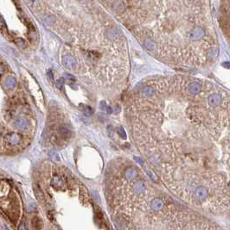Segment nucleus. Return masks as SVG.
Wrapping results in <instances>:
<instances>
[{"instance_id":"f257e3e1","label":"nucleus","mask_w":230,"mask_h":230,"mask_svg":"<svg viewBox=\"0 0 230 230\" xmlns=\"http://www.w3.org/2000/svg\"><path fill=\"white\" fill-rule=\"evenodd\" d=\"M217 20L221 33L230 48V0H220Z\"/></svg>"},{"instance_id":"f03ea898","label":"nucleus","mask_w":230,"mask_h":230,"mask_svg":"<svg viewBox=\"0 0 230 230\" xmlns=\"http://www.w3.org/2000/svg\"><path fill=\"white\" fill-rule=\"evenodd\" d=\"M62 63L67 68L71 69V70L75 69L76 66H77L76 60L71 55H64L63 58H62Z\"/></svg>"},{"instance_id":"7ed1b4c3","label":"nucleus","mask_w":230,"mask_h":230,"mask_svg":"<svg viewBox=\"0 0 230 230\" xmlns=\"http://www.w3.org/2000/svg\"><path fill=\"white\" fill-rule=\"evenodd\" d=\"M6 142H8L10 146H17L21 142V135L16 133L9 134L6 136Z\"/></svg>"},{"instance_id":"20e7f679","label":"nucleus","mask_w":230,"mask_h":230,"mask_svg":"<svg viewBox=\"0 0 230 230\" xmlns=\"http://www.w3.org/2000/svg\"><path fill=\"white\" fill-rule=\"evenodd\" d=\"M14 125L16 127V129H18V130H21V131H24L28 129V126H29V123L27 121L25 118L24 117H19L18 119H16L15 123H14Z\"/></svg>"},{"instance_id":"39448f33","label":"nucleus","mask_w":230,"mask_h":230,"mask_svg":"<svg viewBox=\"0 0 230 230\" xmlns=\"http://www.w3.org/2000/svg\"><path fill=\"white\" fill-rule=\"evenodd\" d=\"M195 195L196 199L200 202L204 201L208 196V191L204 187H198L195 191Z\"/></svg>"},{"instance_id":"423d86ee","label":"nucleus","mask_w":230,"mask_h":230,"mask_svg":"<svg viewBox=\"0 0 230 230\" xmlns=\"http://www.w3.org/2000/svg\"><path fill=\"white\" fill-rule=\"evenodd\" d=\"M150 207H151V210H153L154 211H158V210L163 209L164 203L159 198H155L154 200H152Z\"/></svg>"},{"instance_id":"0eeeda50","label":"nucleus","mask_w":230,"mask_h":230,"mask_svg":"<svg viewBox=\"0 0 230 230\" xmlns=\"http://www.w3.org/2000/svg\"><path fill=\"white\" fill-rule=\"evenodd\" d=\"M145 185L143 182H137L133 186V191L137 194H141L145 191Z\"/></svg>"},{"instance_id":"6e6552de","label":"nucleus","mask_w":230,"mask_h":230,"mask_svg":"<svg viewBox=\"0 0 230 230\" xmlns=\"http://www.w3.org/2000/svg\"><path fill=\"white\" fill-rule=\"evenodd\" d=\"M137 176V171L133 168H128L125 172V177H126L127 180L131 181L134 177Z\"/></svg>"},{"instance_id":"1a4fd4ad","label":"nucleus","mask_w":230,"mask_h":230,"mask_svg":"<svg viewBox=\"0 0 230 230\" xmlns=\"http://www.w3.org/2000/svg\"><path fill=\"white\" fill-rule=\"evenodd\" d=\"M51 185L55 189H62L63 187V181L60 177H55L51 181Z\"/></svg>"},{"instance_id":"9d476101","label":"nucleus","mask_w":230,"mask_h":230,"mask_svg":"<svg viewBox=\"0 0 230 230\" xmlns=\"http://www.w3.org/2000/svg\"><path fill=\"white\" fill-rule=\"evenodd\" d=\"M59 134L63 139H68L70 136V130L67 127L62 126L59 129Z\"/></svg>"},{"instance_id":"9b49d317","label":"nucleus","mask_w":230,"mask_h":230,"mask_svg":"<svg viewBox=\"0 0 230 230\" xmlns=\"http://www.w3.org/2000/svg\"><path fill=\"white\" fill-rule=\"evenodd\" d=\"M16 85H17V82H16V80L12 77H9L7 78L5 81H4V85L5 87L8 89H13L16 87Z\"/></svg>"},{"instance_id":"f8f14e48","label":"nucleus","mask_w":230,"mask_h":230,"mask_svg":"<svg viewBox=\"0 0 230 230\" xmlns=\"http://www.w3.org/2000/svg\"><path fill=\"white\" fill-rule=\"evenodd\" d=\"M32 223H33V227H34V229L35 230H40V229L42 228V223L43 221L40 220L39 217H34L33 220H32Z\"/></svg>"},{"instance_id":"ddd939ff","label":"nucleus","mask_w":230,"mask_h":230,"mask_svg":"<svg viewBox=\"0 0 230 230\" xmlns=\"http://www.w3.org/2000/svg\"><path fill=\"white\" fill-rule=\"evenodd\" d=\"M49 157L54 161H60V158H59L58 153L56 152H55V151H50L49 152Z\"/></svg>"},{"instance_id":"4468645a","label":"nucleus","mask_w":230,"mask_h":230,"mask_svg":"<svg viewBox=\"0 0 230 230\" xmlns=\"http://www.w3.org/2000/svg\"><path fill=\"white\" fill-rule=\"evenodd\" d=\"M82 111L86 114L87 115H90L93 114V110H92V108L89 106H85V105H83V108H82Z\"/></svg>"},{"instance_id":"2eb2a0df","label":"nucleus","mask_w":230,"mask_h":230,"mask_svg":"<svg viewBox=\"0 0 230 230\" xmlns=\"http://www.w3.org/2000/svg\"><path fill=\"white\" fill-rule=\"evenodd\" d=\"M153 89L150 88V87H147V88H145L144 91H143V93H144V95H145V96H147V97H150V96H152L153 95Z\"/></svg>"},{"instance_id":"dca6fc26","label":"nucleus","mask_w":230,"mask_h":230,"mask_svg":"<svg viewBox=\"0 0 230 230\" xmlns=\"http://www.w3.org/2000/svg\"><path fill=\"white\" fill-rule=\"evenodd\" d=\"M118 134L122 139H126V134H125V131L122 127H119L118 129Z\"/></svg>"},{"instance_id":"f3484780","label":"nucleus","mask_w":230,"mask_h":230,"mask_svg":"<svg viewBox=\"0 0 230 230\" xmlns=\"http://www.w3.org/2000/svg\"><path fill=\"white\" fill-rule=\"evenodd\" d=\"M63 83H64V79H59V80H56V82H55V85H56V86H57V88L59 89H62V86H63Z\"/></svg>"},{"instance_id":"a211bd4d","label":"nucleus","mask_w":230,"mask_h":230,"mask_svg":"<svg viewBox=\"0 0 230 230\" xmlns=\"http://www.w3.org/2000/svg\"><path fill=\"white\" fill-rule=\"evenodd\" d=\"M147 174H148V176L150 177V179H151L152 181H154V182H157V181H158V177L154 175V173H153V172H147Z\"/></svg>"},{"instance_id":"6ab92c4d","label":"nucleus","mask_w":230,"mask_h":230,"mask_svg":"<svg viewBox=\"0 0 230 230\" xmlns=\"http://www.w3.org/2000/svg\"><path fill=\"white\" fill-rule=\"evenodd\" d=\"M108 107L109 106H107V105H106L105 102H101V104H100V108H101L103 110H107Z\"/></svg>"},{"instance_id":"aec40b11","label":"nucleus","mask_w":230,"mask_h":230,"mask_svg":"<svg viewBox=\"0 0 230 230\" xmlns=\"http://www.w3.org/2000/svg\"><path fill=\"white\" fill-rule=\"evenodd\" d=\"M145 45H146V47H147L148 49H151V48L153 47V44H152V42H150V41L146 42Z\"/></svg>"},{"instance_id":"412c9836","label":"nucleus","mask_w":230,"mask_h":230,"mask_svg":"<svg viewBox=\"0 0 230 230\" xmlns=\"http://www.w3.org/2000/svg\"><path fill=\"white\" fill-rule=\"evenodd\" d=\"M134 159L137 160V162H139L140 164H143V163H144V162H143V160H142V159H140V158H138V157H134Z\"/></svg>"},{"instance_id":"4be33fe9","label":"nucleus","mask_w":230,"mask_h":230,"mask_svg":"<svg viewBox=\"0 0 230 230\" xmlns=\"http://www.w3.org/2000/svg\"><path fill=\"white\" fill-rule=\"evenodd\" d=\"M18 230H26L25 227H24V224H21V225H20V227H19V229H18Z\"/></svg>"},{"instance_id":"5701e85b","label":"nucleus","mask_w":230,"mask_h":230,"mask_svg":"<svg viewBox=\"0 0 230 230\" xmlns=\"http://www.w3.org/2000/svg\"><path fill=\"white\" fill-rule=\"evenodd\" d=\"M4 230H9V229H8V228H7L6 226H4Z\"/></svg>"},{"instance_id":"b1692460","label":"nucleus","mask_w":230,"mask_h":230,"mask_svg":"<svg viewBox=\"0 0 230 230\" xmlns=\"http://www.w3.org/2000/svg\"><path fill=\"white\" fill-rule=\"evenodd\" d=\"M229 187H230V184H229Z\"/></svg>"}]
</instances>
